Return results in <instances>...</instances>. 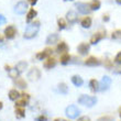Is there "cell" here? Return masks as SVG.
Instances as JSON below:
<instances>
[{
	"instance_id": "603a6c76",
	"label": "cell",
	"mask_w": 121,
	"mask_h": 121,
	"mask_svg": "<svg viewBox=\"0 0 121 121\" xmlns=\"http://www.w3.org/2000/svg\"><path fill=\"white\" fill-rule=\"evenodd\" d=\"M20 92L18 91L17 89H11L9 91V99L10 100H12V101H16V100H18V99L20 98Z\"/></svg>"
},
{
	"instance_id": "30bf717a",
	"label": "cell",
	"mask_w": 121,
	"mask_h": 121,
	"mask_svg": "<svg viewBox=\"0 0 121 121\" xmlns=\"http://www.w3.org/2000/svg\"><path fill=\"white\" fill-rule=\"evenodd\" d=\"M53 53V50L52 48H45L44 51L42 52H39L38 54L35 55V57L38 58L39 60H46L48 57H50Z\"/></svg>"
},
{
	"instance_id": "7a4b0ae2",
	"label": "cell",
	"mask_w": 121,
	"mask_h": 121,
	"mask_svg": "<svg viewBox=\"0 0 121 121\" xmlns=\"http://www.w3.org/2000/svg\"><path fill=\"white\" fill-rule=\"evenodd\" d=\"M97 102V98L96 97H92V96H88V95H82L78 98V104L83 106H86V107H92V106L96 105Z\"/></svg>"
},
{
	"instance_id": "7c38bea8",
	"label": "cell",
	"mask_w": 121,
	"mask_h": 121,
	"mask_svg": "<svg viewBox=\"0 0 121 121\" xmlns=\"http://www.w3.org/2000/svg\"><path fill=\"white\" fill-rule=\"evenodd\" d=\"M105 36H106V34L104 33V32H97V33H95V34H92V36L90 38L89 43L91 45H95V44H97V43H99V42L101 41Z\"/></svg>"
},
{
	"instance_id": "4fadbf2b",
	"label": "cell",
	"mask_w": 121,
	"mask_h": 121,
	"mask_svg": "<svg viewBox=\"0 0 121 121\" xmlns=\"http://www.w3.org/2000/svg\"><path fill=\"white\" fill-rule=\"evenodd\" d=\"M84 64L87 65V66H98V65L101 64V62H100V60H98L97 57H95V56H90V57L85 60Z\"/></svg>"
},
{
	"instance_id": "ba28073f",
	"label": "cell",
	"mask_w": 121,
	"mask_h": 121,
	"mask_svg": "<svg viewBox=\"0 0 121 121\" xmlns=\"http://www.w3.org/2000/svg\"><path fill=\"white\" fill-rule=\"evenodd\" d=\"M110 85H111V78L109 76H104L99 83V90L105 91L110 87Z\"/></svg>"
},
{
	"instance_id": "44dd1931",
	"label": "cell",
	"mask_w": 121,
	"mask_h": 121,
	"mask_svg": "<svg viewBox=\"0 0 121 121\" xmlns=\"http://www.w3.org/2000/svg\"><path fill=\"white\" fill-rule=\"evenodd\" d=\"M72 83L76 87H80V86H83L84 80H83V78L80 76H78V75H74V76L72 77Z\"/></svg>"
},
{
	"instance_id": "7402d4cb",
	"label": "cell",
	"mask_w": 121,
	"mask_h": 121,
	"mask_svg": "<svg viewBox=\"0 0 121 121\" xmlns=\"http://www.w3.org/2000/svg\"><path fill=\"white\" fill-rule=\"evenodd\" d=\"M89 88H90V90L94 92L99 91V82L96 79H90L89 80Z\"/></svg>"
},
{
	"instance_id": "b9f144b4",
	"label": "cell",
	"mask_w": 121,
	"mask_h": 121,
	"mask_svg": "<svg viewBox=\"0 0 121 121\" xmlns=\"http://www.w3.org/2000/svg\"><path fill=\"white\" fill-rule=\"evenodd\" d=\"M116 2L118 3V4H121V0H116Z\"/></svg>"
},
{
	"instance_id": "9c48e42d",
	"label": "cell",
	"mask_w": 121,
	"mask_h": 121,
	"mask_svg": "<svg viewBox=\"0 0 121 121\" xmlns=\"http://www.w3.org/2000/svg\"><path fill=\"white\" fill-rule=\"evenodd\" d=\"M17 35V29L13 26H8L4 29V38L8 40H12Z\"/></svg>"
},
{
	"instance_id": "f1b7e54d",
	"label": "cell",
	"mask_w": 121,
	"mask_h": 121,
	"mask_svg": "<svg viewBox=\"0 0 121 121\" xmlns=\"http://www.w3.org/2000/svg\"><path fill=\"white\" fill-rule=\"evenodd\" d=\"M19 72L16 69V68H13V69H10L8 72V75L10 76V78H12V79H17L18 77H19Z\"/></svg>"
},
{
	"instance_id": "e0dca14e",
	"label": "cell",
	"mask_w": 121,
	"mask_h": 121,
	"mask_svg": "<svg viewBox=\"0 0 121 121\" xmlns=\"http://www.w3.org/2000/svg\"><path fill=\"white\" fill-rule=\"evenodd\" d=\"M56 51L60 53V54H64V53H67L68 52V45L65 43V42H60L56 46Z\"/></svg>"
},
{
	"instance_id": "d6986e66",
	"label": "cell",
	"mask_w": 121,
	"mask_h": 121,
	"mask_svg": "<svg viewBox=\"0 0 121 121\" xmlns=\"http://www.w3.org/2000/svg\"><path fill=\"white\" fill-rule=\"evenodd\" d=\"M14 68H16L19 73H23V72L28 68V63H26V60H20L19 63L16 65V67H14Z\"/></svg>"
},
{
	"instance_id": "cb8c5ba5",
	"label": "cell",
	"mask_w": 121,
	"mask_h": 121,
	"mask_svg": "<svg viewBox=\"0 0 121 121\" xmlns=\"http://www.w3.org/2000/svg\"><path fill=\"white\" fill-rule=\"evenodd\" d=\"M89 7L91 9V11H97V10L100 9L101 2H100V0H92L91 2L89 3Z\"/></svg>"
},
{
	"instance_id": "4dcf8cb0",
	"label": "cell",
	"mask_w": 121,
	"mask_h": 121,
	"mask_svg": "<svg viewBox=\"0 0 121 121\" xmlns=\"http://www.w3.org/2000/svg\"><path fill=\"white\" fill-rule=\"evenodd\" d=\"M111 39H112V40H117V41H120V40H121V30H116V31L112 32Z\"/></svg>"
},
{
	"instance_id": "52a82bcc",
	"label": "cell",
	"mask_w": 121,
	"mask_h": 121,
	"mask_svg": "<svg viewBox=\"0 0 121 121\" xmlns=\"http://www.w3.org/2000/svg\"><path fill=\"white\" fill-rule=\"evenodd\" d=\"M29 100H30V95L29 94H22L20 96V98L18 100H16V107H26L28 104H29Z\"/></svg>"
},
{
	"instance_id": "8d00e7d4",
	"label": "cell",
	"mask_w": 121,
	"mask_h": 121,
	"mask_svg": "<svg viewBox=\"0 0 121 121\" xmlns=\"http://www.w3.org/2000/svg\"><path fill=\"white\" fill-rule=\"evenodd\" d=\"M78 121H90L89 117H87V116H83V117H80L78 119Z\"/></svg>"
},
{
	"instance_id": "6da1fadb",
	"label": "cell",
	"mask_w": 121,
	"mask_h": 121,
	"mask_svg": "<svg viewBox=\"0 0 121 121\" xmlns=\"http://www.w3.org/2000/svg\"><path fill=\"white\" fill-rule=\"evenodd\" d=\"M40 24H41L40 21H33L32 23H30L29 26H26V31H24V34H23L24 39L30 40V39H33L34 36H36V34L40 31Z\"/></svg>"
},
{
	"instance_id": "484cf974",
	"label": "cell",
	"mask_w": 121,
	"mask_h": 121,
	"mask_svg": "<svg viewBox=\"0 0 121 121\" xmlns=\"http://www.w3.org/2000/svg\"><path fill=\"white\" fill-rule=\"evenodd\" d=\"M36 16H38V12H36V10L30 9L29 11H28V14H26V22H31L32 20L34 19Z\"/></svg>"
},
{
	"instance_id": "f35d334b",
	"label": "cell",
	"mask_w": 121,
	"mask_h": 121,
	"mask_svg": "<svg viewBox=\"0 0 121 121\" xmlns=\"http://www.w3.org/2000/svg\"><path fill=\"white\" fill-rule=\"evenodd\" d=\"M38 1L39 0H28V2H29L31 6H35V4L38 3Z\"/></svg>"
},
{
	"instance_id": "8992f818",
	"label": "cell",
	"mask_w": 121,
	"mask_h": 121,
	"mask_svg": "<svg viewBox=\"0 0 121 121\" xmlns=\"http://www.w3.org/2000/svg\"><path fill=\"white\" fill-rule=\"evenodd\" d=\"M75 7L78 10V12L83 13V14H89L91 12V9H90L89 4H87L85 2H77V3H75Z\"/></svg>"
},
{
	"instance_id": "9a60e30c",
	"label": "cell",
	"mask_w": 121,
	"mask_h": 121,
	"mask_svg": "<svg viewBox=\"0 0 121 121\" xmlns=\"http://www.w3.org/2000/svg\"><path fill=\"white\" fill-rule=\"evenodd\" d=\"M43 66L46 68V69H51V68H54L56 66V60L54 57H48L46 60H44V63H43Z\"/></svg>"
},
{
	"instance_id": "277c9868",
	"label": "cell",
	"mask_w": 121,
	"mask_h": 121,
	"mask_svg": "<svg viewBox=\"0 0 121 121\" xmlns=\"http://www.w3.org/2000/svg\"><path fill=\"white\" fill-rule=\"evenodd\" d=\"M28 8H29L28 2L22 0V1H19V2L14 6V12H16L17 14H24L26 11L28 10Z\"/></svg>"
},
{
	"instance_id": "74e56055",
	"label": "cell",
	"mask_w": 121,
	"mask_h": 121,
	"mask_svg": "<svg viewBox=\"0 0 121 121\" xmlns=\"http://www.w3.org/2000/svg\"><path fill=\"white\" fill-rule=\"evenodd\" d=\"M102 20H104L105 22H108L109 20H110V18H109L108 14H104V16H102Z\"/></svg>"
},
{
	"instance_id": "60d3db41",
	"label": "cell",
	"mask_w": 121,
	"mask_h": 121,
	"mask_svg": "<svg viewBox=\"0 0 121 121\" xmlns=\"http://www.w3.org/2000/svg\"><path fill=\"white\" fill-rule=\"evenodd\" d=\"M0 43H3V38H2V35H0Z\"/></svg>"
},
{
	"instance_id": "ee69618b",
	"label": "cell",
	"mask_w": 121,
	"mask_h": 121,
	"mask_svg": "<svg viewBox=\"0 0 121 121\" xmlns=\"http://www.w3.org/2000/svg\"><path fill=\"white\" fill-rule=\"evenodd\" d=\"M119 116H120V118H121V108L119 109Z\"/></svg>"
},
{
	"instance_id": "2e32d148",
	"label": "cell",
	"mask_w": 121,
	"mask_h": 121,
	"mask_svg": "<svg viewBox=\"0 0 121 121\" xmlns=\"http://www.w3.org/2000/svg\"><path fill=\"white\" fill-rule=\"evenodd\" d=\"M58 40H60V36H58L57 33H52L46 38V44L48 45H53L55 43H57Z\"/></svg>"
},
{
	"instance_id": "5b68a950",
	"label": "cell",
	"mask_w": 121,
	"mask_h": 121,
	"mask_svg": "<svg viewBox=\"0 0 121 121\" xmlns=\"http://www.w3.org/2000/svg\"><path fill=\"white\" fill-rule=\"evenodd\" d=\"M28 78L31 82H35V80H39L41 78V72L38 67H32L31 69L29 70L28 73Z\"/></svg>"
},
{
	"instance_id": "83f0119b",
	"label": "cell",
	"mask_w": 121,
	"mask_h": 121,
	"mask_svg": "<svg viewBox=\"0 0 121 121\" xmlns=\"http://www.w3.org/2000/svg\"><path fill=\"white\" fill-rule=\"evenodd\" d=\"M58 91L60 92V94H63V95H66L67 92H68V87H67V85L65 83H60L58 84Z\"/></svg>"
},
{
	"instance_id": "ac0fdd59",
	"label": "cell",
	"mask_w": 121,
	"mask_h": 121,
	"mask_svg": "<svg viewBox=\"0 0 121 121\" xmlns=\"http://www.w3.org/2000/svg\"><path fill=\"white\" fill-rule=\"evenodd\" d=\"M91 24H92V20L90 17H85L80 21V26H83L84 29H89L90 26H91Z\"/></svg>"
},
{
	"instance_id": "3957f363",
	"label": "cell",
	"mask_w": 121,
	"mask_h": 121,
	"mask_svg": "<svg viewBox=\"0 0 121 121\" xmlns=\"http://www.w3.org/2000/svg\"><path fill=\"white\" fill-rule=\"evenodd\" d=\"M65 113H66V116L69 119H76V118H78V116H79L80 110L77 108L75 105H70L66 108Z\"/></svg>"
},
{
	"instance_id": "d590c367",
	"label": "cell",
	"mask_w": 121,
	"mask_h": 121,
	"mask_svg": "<svg viewBox=\"0 0 121 121\" xmlns=\"http://www.w3.org/2000/svg\"><path fill=\"white\" fill-rule=\"evenodd\" d=\"M7 22V20H6V18L2 16V14H0V26L1 24H4V23Z\"/></svg>"
},
{
	"instance_id": "1f68e13d",
	"label": "cell",
	"mask_w": 121,
	"mask_h": 121,
	"mask_svg": "<svg viewBox=\"0 0 121 121\" xmlns=\"http://www.w3.org/2000/svg\"><path fill=\"white\" fill-rule=\"evenodd\" d=\"M97 121H115V118L111 116H102Z\"/></svg>"
},
{
	"instance_id": "d6a6232c",
	"label": "cell",
	"mask_w": 121,
	"mask_h": 121,
	"mask_svg": "<svg viewBox=\"0 0 121 121\" xmlns=\"http://www.w3.org/2000/svg\"><path fill=\"white\" fill-rule=\"evenodd\" d=\"M115 63L119 64V65H121V52H118V54L116 55L115 57V60H113Z\"/></svg>"
},
{
	"instance_id": "836d02e7",
	"label": "cell",
	"mask_w": 121,
	"mask_h": 121,
	"mask_svg": "<svg viewBox=\"0 0 121 121\" xmlns=\"http://www.w3.org/2000/svg\"><path fill=\"white\" fill-rule=\"evenodd\" d=\"M36 121H48V117L45 115H40L39 117H36V119H35Z\"/></svg>"
},
{
	"instance_id": "e575fe53",
	"label": "cell",
	"mask_w": 121,
	"mask_h": 121,
	"mask_svg": "<svg viewBox=\"0 0 121 121\" xmlns=\"http://www.w3.org/2000/svg\"><path fill=\"white\" fill-rule=\"evenodd\" d=\"M113 73L115 74H121V65L118 67H115L113 68Z\"/></svg>"
},
{
	"instance_id": "d4e9b609",
	"label": "cell",
	"mask_w": 121,
	"mask_h": 121,
	"mask_svg": "<svg viewBox=\"0 0 121 121\" xmlns=\"http://www.w3.org/2000/svg\"><path fill=\"white\" fill-rule=\"evenodd\" d=\"M70 55L68 54V53H64V54L60 55V62L62 65H66V64H68L70 62Z\"/></svg>"
},
{
	"instance_id": "8fae6325",
	"label": "cell",
	"mask_w": 121,
	"mask_h": 121,
	"mask_svg": "<svg viewBox=\"0 0 121 121\" xmlns=\"http://www.w3.org/2000/svg\"><path fill=\"white\" fill-rule=\"evenodd\" d=\"M89 50H90V45L88 43H80L78 46H77V52L79 55H87L89 53Z\"/></svg>"
},
{
	"instance_id": "7bdbcfd3",
	"label": "cell",
	"mask_w": 121,
	"mask_h": 121,
	"mask_svg": "<svg viewBox=\"0 0 121 121\" xmlns=\"http://www.w3.org/2000/svg\"><path fill=\"white\" fill-rule=\"evenodd\" d=\"M2 107H3V104L0 101V109H2Z\"/></svg>"
},
{
	"instance_id": "5bb4252c",
	"label": "cell",
	"mask_w": 121,
	"mask_h": 121,
	"mask_svg": "<svg viewBox=\"0 0 121 121\" xmlns=\"http://www.w3.org/2000/svg\"><path fill=\"white\" fill-rule=\"evenodd\" d=\"M66 20L69 24H74V23L77 22L78 16H77V13L75 12V11H68V12L66 13Z\"/></svg>"
},
{
	"instance_id": "f546056e",
	"label": "cell",
	"mask_w": 121,
	"mask_h": 121,
	"mask_svg": "<svg viewBox=\"0 0 121 121\" xmlns=\"http://www.w3.org/2000/svg\"><path fill=\"white\" fill-rule=\"evenodd\" d=\"M57 26H58V29L60 30H64L66 29V21L63 19V18H60V19H57Z\"/></svg>"
},
{
	"instance_id": "f6af8a7d",
	"label": "cell",
	"mask_w": 121,
	"mask_h": 121,
	"mask_svg": "<svg viewBox=\"0 0 121 121\" xmlns=\"http://www.w3.org/2000/svg\"><path fill=\"white\" fill-rule=\"evenodd\" d=\"M64 1H74V0H64Z\"/></svg>"
},
{
	"instance_id": "4316f807",
	"label": "cell",
	"mask_w": 121,
	"mask_h": 121,
	"mask_svg": "<svg viewBox=\"0 0 121 121\" xmlns=\"http://www.w3.org/2000/svg\"><path fill=\"white\" fill-rule=\"evenodd\" d=\"M16 117L19 119H23L26 117V112H24V109L21 108V107H16Z\"/></svg>"
},
{
	"instance_id": "ab89813d",
	"label": "cell",
	"mask_w": 121,
	"mask_h": 121,
	"mask_svg": "<svg viewBox=\"0 0 121 121\" xmlns=\"http://www.w3.org/2000/svg\"><path fill=\"white\" fill-rule=\"evenodd\" d=\"M54 121H67V120H65V119H62V118H56Z\"/></svg>"
},
{
	"instance_id": "ffe728a7",
	"label": "cell",
	"mask_w": 121,
	"mask_h": 121,
	"mask_svg": "<svg viewBox=\"0 0 121 121\" xmlns=\"http://www.w3.org/2000/svg\"><path fill=\"white\" fill-rule=\"evenodd\" d=\"M14 85H16L18 88H20V89H24V88H26V86H28V84H26V82L23 78H20V77H18L17 79H14Z\"/></svg>"
}]
</instances>
